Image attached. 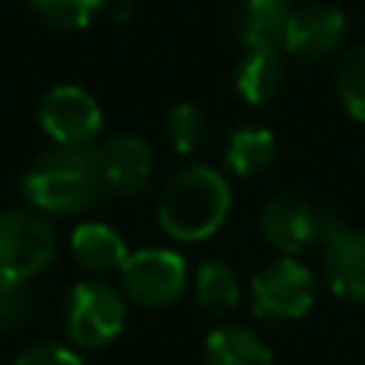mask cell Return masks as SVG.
I'll return each mask as SVG.
<instances>
[{"instance_id":"ffe728a7","label":"cell","mask_w":365,"mask_h":365,"mask_svg":"<svg viewBox=\"0 0 365 365\" xmlns=\"http://www.w3.org/2000/svg\"><path fill=\"white\" fill-rule=\"evenodd\" d=\"M167 138L177 154H195L208 138V122L195 103H180L167 113Z\"/></svg>"},{"instance_id":"8fae6325","label":"cell","mask_w":365,"mask_h":365,"mask_svg":"<svg viewBox=\"0 0 365 365\" xmlns=\"http://www.w3.org/2000/svg\"><path fill=\"white\" fill-rule=\"evenodd\" d=\"M324 279L336 298L365 304V231L343 225L324 237Z\"/></svg>"},{"instance_id":"3957f363","label":"cell","mask_w":365,"mask_h":365,"mask_svg":"<svg viewBox=\"0 0 365 365\" xmlns=\"http://www.w3.org/2000/svg\"><path fill=\"white\" fill-rule=\"evenodd\" d=\"M58 234L38 208L0 212V279L29 282L55 263Z\"/></svg>"},{"instance_id":"ba28073f","label":"cell","mask_w":365,"mask_h":365,"mask_svg":"<svg viewBox=\"0 0 365 365\" xmlns=\"http://www.w3.org/2000/svg\"><path fill=\"white\" fill-rule=\"evenodd\" d=\"M346 38V13L334 4H302L292 10L282 48L304 61L327 58Z\"/></svg>"},{"instance_id":"4fadbf2b","label":"cell","mask_w":365,"mask_h":365,"mask_svg":"<svg viewBox=\"0 0 365 365\" xmlns=\"http://www.w3.org/2000/svg\"><path fill=\"white\" fill-rule=\"evenodd\" d=\"M71 250L77 263L87 266L90 272H113L122 269L128 259V247L119 231H113L103 221H83L71 234Z\"/></svg>"},{"instance_id":"e0dca14e","label":"cell","mask_w":365,"mask_h":365,"mask_svg":"<svg viewBox=\"0 0 365 365\" xmlns=\"http://www.w3.org/2000/svg\"><path fill=\"white\" fill-rule=\"evenodd\" d=\"M276 158V138L266 128H237L227 138L225 160L237 177H253V173L266 170Z\"/></svg>"},{"instance_id":"d6986e66","label":"cell","mask_w":365,"mask_h":365,"mask_svg":"<svg viewBox=\"0 0 365 365\" xmlns=\"http://www.w3.org/2000/svg\"><path fill=\"white\" fill-rule=\"evenodd\" d=\"M32 13L51 29H87L93 16L103 10V0H29Z\"/></svg>"},{"instance_id":"9a60e30c","label":"cell","mask_w":365,"mask_h":365,"mask_svg":"<svg viewBox=\"0 0 365 365\" xmlns=\"http://www.w3.org/2000/svg\"><path fill=\"white\" fill-rule=\"evenodd\" d=\"M202 359L205 365H272V353L253 330L231 324L205 336Z\"/></svg>"},{"instance_id":"52a82bcc","label":"cell","mask_w":365,"mask_h":365,"mask_svg":"<svg viewBox=\"0 0 365 365\" xmlns=\"http://www.w3.org/2000/svg\"><path fill=\"white\" fill-rule=\"evenodd\" d=\"M38 125L61 148H90L103 128V109L87 90L64 83L42 96Z\"/></svg>"},{"instance_id":"ac0fdd59","label":"cell","mask_w":365,"mask_h":365,"mask_svg":"<svg viewBox=\"0 0 365 365\" xmlns=\"http://www.w3.org/2000/svg\"><path fill=\"white\" fill-rule=\"evenodd\" d=\"M336 96L353 119L365 122V45H356L336 64Z\"/></svg>"},{"instance_id":"9c48e42d","label":"cell","mask_w":365,"mask_h":365,"mask_svg":"<svg viewBox=\"0 0 365 365\" xmlns=\"http://www.w3.org/2000/svg\"><path fill=\"white\" fill-rule=\"evenodd\" d=\"M259 227L282 257H298L321 240V212L298 195H276L259 212Z\"/></svg>"},{"instance_id":"7a4b0ae2","label":"cell","mask_w":365,"mask_h":365,"mask_svg":"<svg viewBox=\"0 0 365 365\" xmlns=\"http://www.w3.org/2000/svg\"><path fill=\"white\" fill-rule=\"evenodd\" d=\"M231 212V186L218 170L192 164L164 186L158 199V221L173 240L199 244L225 225Z\"/></svg>"},{"instance_id":"2e32d148","label":"cell","mask_w":365,"mask_h":365,"mask_svg":"<svg viewBox=\"0 0 365 365\" xmlns=\"http://www.w3.org/2000/svg\"><path fill=\"white\" fill-rule=\"evenodd\" d=\"M195 302L208 314H227V311L237 308L240 282L231 266L218 263V259L202 263L199 272H195Z\"/></svg>"},{"instance_id":"44dd1931","label":"cell","mask_w":365,"mask_h":365,"mask_svg":"<svg viewBox=\"0 0 365 365\" xmlns=\"http://www.w3.org/2000/svg\"><path fill=\"white\" fill-rule=\"evenodd\" d=\"M36 292L29 282H16V279H0V330L13 334L32 324L36 317Z\"/></svg>"},{"instance_id":"5bb4252c","label":"cell","mask_w":365,"mask_h":365,"mask_svg":"<svg viewBox=\"0 0 365 365\" xmlns=\"http://www.w3.org/2000/svg\"><path fill=\"white\" fill-rule=\"evenodd\" d=\"M234 83L250 106H263V103L276 100L285 83V61L279 48H247Z\"/></svg>"},{"instance_id":"5b68a950","label":"cell","mask_w":365,"mask_h":365,"mask_svg":"<svg viewBox=\"0 0 365 365\" xmlns=\"http://www.w3.org/2000/svg\"><path fill=\"white\" fill-rule=\"evenodd\" d=\"M314 272L295 257H279L250 282L253 314L263 321H302L314 308Z\"/></svg>"},{"instance_id":"30bf717a","label":"cell","mask_w":365,"mask_h":365,"mask_svg":"<svg viewBox=\"0 0 365 365\" xmlns=\"http://www.w3.org/2000/svg\"><path fill=\"white\" fill-rule=\"evenodd\" d=\"M103 186L113 195H138L151 180L154 154L135 135H115L96 148Z\"/></svg>"},{"instance_id":"8992f818","label":"cell","mask_w":365,"mask_h":365,"mask_svg":"<svg viewBox=\"0 0 365 365\" xmlns=\"http://www.w3.org/2000/svg\"><path fill=\"white\" fill-rule=\"evenodd\" d=\"M122 289L141 308H167L186 292V259L177 250L148 247L128 253L122 266Z\"/></svg>"},{"instance_id":"7c38bea8","label":"cell","mask_w":365,"mask_h":365,"mask_svg":"<svg viewBox=\"0 0 365 365\" xmlns=\"http://www.w3.org/2000/svg\"><path fill=\"white\" fill-rule=\"evenodd\" d=\"M292 10V0H240L234 10V32L247 48H279Z\"/></svg>"},{"instance_id":"7402d4cb","label":"cell","mask_w":365,"mask_h":365,"mask_svg":"<svg viewBox=\"0 0 365 365\" xmlns=\"http://www.w3.org/2000/svg\"><path fill=\"white\" fill-rule=\"evenodd\" d=\"M13 365H83V362H81V356H77L71 346L42 340V343H32V346H26L23 353L13 359Z\"/></svg>"},{"instance_id":"6da1fadb","label":"cell","mask_w":365,"mask_h":365,"mask_svg":"<svg viewBox=\"0 0 365 365\" xmlns=\"http://www.w3.org/2000/svg\"><path fill=\"white\" fill-rule=\"evenodd\" d=\"M106 192L96 160V148H61L42 151L23 177V195L42 215L87 212Z\"/></svg>"},{"instance_id":"277c9868","label":"cell","mask_w":365,"mask_h":365,"mask_svg":"<svg viewBox=\"0 0 365 365\" xmlns=\"http://www.w3.org/2000/svg\"><path fill=\"white\" fill-rule=\"evenodd\" d=\"M64 327L77 346H106L125 327V298L106 279H83L68 292Z\"/></svg>"}]
</instances>
